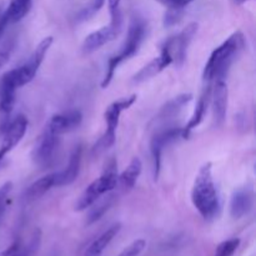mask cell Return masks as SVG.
Wrapping results in <instances>:
<instances>
[{
	"label": "cell",
	"mask_w": 256,
	"mask_h": 256,
	"mask_svg": "<svg viewBox=\"0 0 256 256\" xmlns=\"http://www.w3.org/2000/svg\"><path fill=\"white\" fill-rule=\"evenodd\" d=\"M146 22L142 16H139V15H134L132 18V20H130L126 39H125L122 49H120V52L118 54L110 58L109 62H108L106 72H105L104 79L102 82V89H106L109 86L112 78H114L115 70L118 69V66L122 62H125V60L130 59V58L138 54L142 42L146 38Z\"/></svg>",
	"instance_id": "3957f363"
},
{
	"label": "cell",
	"mask_w": 256,
	"mask_h": 256,
	"mask_svg": "<svg viewBox=\"0 0 256 256\" xmlns=\"http://www.w3.org/2000/svg\"><path fill=\"white\" fill-rule=\"evenodd\" d=\"M184 2H185V4H190V2H194V0H184Z\"/></svg>",
	"instance_id": "836d02e7"
},
{
	"label": "cell",
	"mask_w": 256,
	"mask_h": 256,
	"mask_svg": "<svg viewBox=\"0 0 256 256\" xmlns=\"http://www.w3.org/2000/svg\"><path fill=\"white\" fill-rule=\"evenodd\" d=\"M118 184V162L116 160L110 159L105 164L102 176L95 179L86 189L82 192L75 204V212H84L88 208L92 206L94 202L99 200L102 195L112 192Z\"/></svg>",
	"instance_id": "277c9868"
},
{
	"label": "cell",
	"mask_w": 256,
	"mask_h": 256,
	"mask_svg": "<svg viewBox=\"0 0 256 256\" xmlns=\"http://www.w3.org/2000/svg\"><path fill=\"white\" fill-rule=\"evenodd\" d=\"M52 186H55V172L45 175V176L40 178L39 180L32 182L25 192V200L28 202H35V200L40 199L42 195L46 194Z\"/></svg>",
	"instance_id": "44dd1931"
},
{
	"label": "cell",
	"mask_w": 256,
	"mask_h": 256,
	"mask_svg": "<svg viewBox=\"0 0 256 256\" xmlns=\"http://www.w3.org/2000/svg\"><path fill=\"white\" fill-rule=\"evenodd\" d=\"M184 9H168L164 15V25L166 28L178 24L182 20Z\"/></svg>",
	"instance_id": "f1b7e54d"
},
{
	"label": "cell",
	"mask_w": 256,
	"mask_h": 256,
	"mask_svg": "<svg viewBox=\"0 0 256 256\" xmlns=\"http://www.w3.org/2000/svg\"><path fill=\"white\" fill-rule=\"evenodd\" d=\"M82 145H76L70 154L69 162L62 172H55V186L70 185L78 179L82 166Z\"/></svg>",
	"instance_id": "2e32d148"
},
{
	"label": "cell",
	"mask_w": 256,
	"mask_h": 256,
	"mask_svg": "<svg viewBox=\"0 0 256 256\" xmlns=\"http://www.w3.org/2000/svg\"><path fill=\"white\" fill-rule=\"evenodd\" d=\"M146 246V242L142 239H138L132 242L126 249L122 250L118 256H139L142 252V250Z\"/></svg>",
	"instance_id": "83f0119b"
},
{
	"label": "cell",
	"mask_w": 256,
	"mask_h": 256,
	"mask_svg": "<svg viewBox=\"0 0 256 256\" xmlns=\"http://www.w3.org/2000/svg\"><path fill=\"white\" fill-rule=\"evenodd\" d=\"M192 202L205 220H212L220 215L222 202L212 178V162H206L200 168L192 185Z\"/></svg>",
	"instance_id": "7a4b0ae2"
},
{
	"label": "cell",
	"mask_w": 256,
	"mask_h": 256,
	"mask_svg": "<svg viewBox=\"0 0 256 256\" xmlns=\"http://www.w3.org/2000/svg\"><path fill=\"white\" fill-rule=\"evenodd\" d=\"M82 122V114L79 110H70V112L56 114L52 118L48 129L56 135L65 134L76 129Z\"/></svg>",
	"instance_id": "e0dca14e"
},
{
	"label": "cell",
	"mask_w": 256,
	"mask_h": 256,
	"mask_svg": "<svg viewBox=\"0 0 256 256\" xmlns=\"http://www.w3.org/2000/svg\"><path fill=\"white\" fill-rule=\"evenodd\" d=\"M122 25L110 22L108 26H102V29L89 34L85 38L84 42H82V52L84 54H92V52H96L98 49L104 46L105 44L116 39L120 32H122Z\"/></svg>",
	"instance_id": "4fadbf2b"
},
{
	"label": "cell",
	"mask_w": 256,
	"mask_h": 256,
	"mask_svg": "<svg viewBox=\"0 0 256 256\" xmlns=\"http://www.w3.org/2000/svg\"><path fill=\"white\" fill-rule=\"evenodd\" d=\"M12 182H6L5 184H2L0 186V222L4 218L5 212H6L8 202H9L10 194H12Z\"/></svg>",
	"instance_id": "484cf974"
},
{
	"label": "cell",
	"mask_w": 256,
	"mask_h": 256,
	"mask_svg": "<svg viewBox=\"0 0 256 256\" xmlns=\"http://www.w3.org/2000/svg\"><path fill=\"white\" fill-rule=\"evenodd\" d=\"M245 48V38L242 32L230 35L220 46H218L210 55L205 64L202 80L206 84H212L215 80H225L230 66L236 60Z\"/></svg>",
	"instance_id": "6da1fadb"
},
{
	"label": "cell",
	"mask_w": 256,
	"mask_h": 256,
	"mask_svg": "<svg viewBox=\"0 0 256 256\" xmlns=\"http://www.w3.org/2000/svg\"><path fill=\"white\" fill-rule=\"evenodd\" d=\"M254 206V190L252 188H240L235 190L230 199V215L232 219H242L249 214Z\"/></svg>",
	"instance_id": "9a60e30c"
},
{
	"label": "cell",
	"mask_w": 256,
	"mask_h": 256,
	"mask_svg": "<svg viewBox=\"0 0 256 256\" xmlns=\"http://www.w3.org/2000/svg\"><path fill=\"white\" fill-rule=\"evenodd\" d=\"M240 245V239H230L226 242H222L216 248L215 256H234L235 252Z\"/></svg>",
	"instance_id": "d4e9b609"
},
{
	"label": "cell",
	"mask_w": 256,
	"mask_h": 256,
	"mask_svg": "<svg viewBox=\"0 0 256 256\" xmlns=\"http://www.w3.org/2000/svg\"><path fill=\"white\" fill-rule=\"evenodd\" d=\"M210 98H212V84H206V86L202 90V95H200L199 100H198V104L195 106L194 112H192V118L188 122V124L185 125V128H182V138L188 139V138L192 135V130L196 129L200 124L202 122L205 116V112H206L208 106H209Z\"/></svg>",
	"instance_id": "ac0fdd59"
},
{
	"label": "cell",
	"mask_w": 256,
	"mask_h": 256,
	"mask_svg": "<svg viewBox=\"0 0 256 256\" xmlns=\"http://www.w3.org/2000/svg\"><path fill=\"white\" fill-rule=\"evenodd\" d=\"M182 128L172 126L160 130V132H158L152 138V142H150V152H152V175H154L155 182L159 179L160 170H162V156L165 146H168L172 142L182 138Z\"/></svg>",
	"instance_id": "ba28073f"
},
{
	"label": "cell",
	"mask_w": 256,
	"mask_h": 256,
	"mask_svg": "<svg viewBox=\"0 0 256 256\" xmlns=\"http://www.w3.org/2000/svg\"><path fill=\"white\" fill-rule=\"evenodd\" d=\"M198 29H199V24L198 22H190L179 34L169 38L170 46H172V62L176 66H182L184 64L188 55V49H189L194 36L196 35Z\"/></svg>",
	"instance_id": "9c48e42d"
},
{
	"label": "cell",
	"mask_w": 256,
	"mask_h": 256,
	"mask_svg": "<svg viewBox=\"0 0 256 256\" xmlns=\"http://www.w3.org/2000/svg\"><path fill=\"white\" fill-rule=\"evenodd\" d=\"M104 4H105V0H94V2H92V12H99V10L102 9V6H104Z\"/></svg>",
	"instance_id": "1f68e13d"
},
{
	"label": "cell",
	"mask_w": 256,
	"mask_h": 256,
	"mask_svg": "<svg viewBox=\"0 0 256 256\" xmlns=\"http://www.w3.org/2000/svg\"><path fill=\"white\" fill-rule=\"evenodd\" d=\"M120 228H122V225L115 224L112 225V228H109L106 232H102L99 238H96V239L89 245V248H88L86 252H85L84 256H102V252L106 249V246L110 244V242H112V240L116 236L118 232H120Z\"/></svg>",
	"instance_id": "7402d4cb"
},
{
	"label": "cell",
	"mask_w": 256,
	"mask_h": 256,
	"mask_svg": "<svg viewBox=\"0 0 256 256\" xmlns=\"http://www.w3.org/2000/svg\"><path fill=\"white\" fill-rule=\"evenodd\" d=\"M120 2L122 0H108V6H109L110 16H112V24L122 25V14L120 9Z\"/></svg>",
	"instance_id": "4316f807"
},
{
	"label": "cell",
	"mask_w": 256,
	"mask_h": 256,
	"mask_svg": "<svg viewBox=\"0 0 256 256\" xmlns=\"http://www.w3.org/2000/svg\"><path fill=\"white\" fill-rule=\"evenodd\" d=\"M192 94L178 95L176 98H174L172 100L168 102L162 108V110H160V112H158L156 116H155L154 122L159 124V122H169L170 119H174V118L178 116V114L182 112V108L192 102Z\"/></svg>",
	"instance_id": "ffe728a7"
},
{
	"label": "cell",
	"mask_w": 256,
	"mask_h": 256,
	"mask_svg": "<svg viewBox=\"0 0 256 256\" xmlns=\"http://www.w3.org/2000/svg\"><path fill=\"white\" fill-rule=\"evenodd\" d=\"M136 95H130L128 98H122V99L116 100L105 110V122H106V130H105L104 135L98 140L96 144L94 145V154H100V152H105L106 149L112 148L115 144V139H116V129L119 125L120 115L122 112L129 109L135 102H136Z\"/></svg>",
	"instance_id": "5b68a950"
},
{
	"label": "cell",
	"mask_w": 256,
	"mask_h": 256,
	"mask_svg": "<svg viewBox=\"0 0 256 256\" xmlns=\"http://www.w3.org/2000/svg\"><path fill=\"white\" fill-rule=\"evenodd\" d=\"M142 170V162L139 158H132L130 164L128 165L126 169L122 172L120 176H118V180L120 182V185L124 190H132L134 188L135 182L139 179L140 174Z\"/></svg>",
	"instance_id": "603a6c76"
},
{
	"label": "cell",
	"mask_w": 256,
	"mask_h": 256,
	"mask_svg": "<svg viewBox=\"0 0 256 256\" xmlns=\"http://www.w3.org/2000/svg\"><path fill=\"white\" fill-rule=\"evenodd\" d=\"M16 79H15L14 69L5 72L0 78V132H4L9 125L10 116L14 110L15 95L18 89Z\"/></svg>",
	"instance_id": "8992f818"
},
{
	"label": "cell",
	"mask_w": 256,
	"mask_h": 256,
	"mask_svg": "<svg viewBox=\"0 0 256 256\" xmlns=\"http://www.w3.org/2000/svg\"><path fill=\"white\" fill-rule=\"evenodd\" d=\"M8 60H9V52L2 50V52H0V72H2V66L8 62Z\"/></svg>",
	"instance_id": "4dcf8cb0"
},
{
	"label": "cell",
	"mask_w": 256,
	"mask_h": 256,
	"mask_svg": "<svg viewBox=\"0 0 256 256\" xmlns=\"http://www.w3.org/2000/svg\"><path fill=\"white\" fill-rule=\"evenodd\" d=\"M156 2L166 6V9H184L186 6L184 0H156Z\"/></svg>",
	"instance_id": "f546056e"
},
{
	"label": "cell",
	"mask_w": 256,
	"mask_h": 256,
	"mask_svg": "<svg viewBox=\"0 0 256 256\" xmlns=\"http://www.w3.org/2000/svg\"><path fill=\"white\" fill-rule=\"evenodd\" d=\"M28 129V119L24 115H18L14 120L9 122L4 130L2 145H0V156L5 158L24 138Z\"/></svg>",
	"instance_id": "7c38bea8"
},
{
	"label": "cell",
	"mask_w": 256,
	"mask_h": 256,
	"mask_svg": "<svg viewBox=\"0 0 256 256\" xmlns=\"http://www.w3.org/2000/svg\"><path fill=\"white\" fill-rule=\"evenodd\" d=\"M32 8V0H12L9 6L0 15V35L5 32L6 26L12 22H18L26 16Z\"/></svg>",
	"instance_id": "d6986e66"
},
{
	"label": "cell",
	"mask_w": 256,
	"mask_h": 256,
	"mask_svg": "<svg viewBox=\"0 0 256 256\" xmlns=\"http://www.w3.org/2000/svg\"><path fill=\"white\" fill-rule=\"evenodd\" d=\"M172 64V46H170V40L166 39L162 46V52L158 58L152 59L149 64L145 65L144 68L139 70L136 74L132 76V82L134 84H140L146 80L152 79L155 75L162 72L165 68Z\"/></svg>",
	"instance_id": "30bf717a"
},
{
	"label": "cell",
	"mask_w": 256,
	"mask_h": 256,
	"mask_svg": "<svg viewBox=\"0 0 256 256\" xmlns=\"http://www.w3.org/2000/svg\"><path fill=\"white\" fill-rule=\"evenodd\" d=\"M114 199H115L114 195H109V196L105 198L102 202H100L99 204L94 202L92 205H95V206L90 210L86 224L92 225V224H94V222H96L98 220H99L100 218H102V215H104L105 212L110 209V208H112V202H114Z\"/></svg>",
	"instance_id": "cb8c5ba5"
},
{
	"label": "cell",
	"mask_w": 256,
	"mask_h": 256,
	"mask_svg": "<svg viewBox=\"0 0 256 256\" xmlns=\"http://www.w3.org/2000/svg\"><path fill=\"white\" fill-rule=\"evenodd\" d=\"M58 146H59V135L46 129L39 138L32 150V162L39 166H48L54 160Z\"/></svg>",
	"instance_id": "8fae6325"
},
{
	"label": "cell",
	"mask_w": 256,
	"mask_h": 256,
	"mask_svg": "<svg viewBox=\"0 0 256 256\" xmlns=\"http://www.w3.org/2000/svg\"><path fill=\"white\" fill-rule=\"evenodd\" d=\"M249 2V0H234L235 4H238V5H242V4H244V2Z\"/></svg>",
	"instance_id": "d6a6232c"
},
{
	"label": "cell",
	"mask_w": 256,
	"mask_h": 256,
	"mask_svg": "<svg viewBox=\"0 0 256 256\" xmlns=\"http://www.w3.org/2000/svg\"><path fill=\"white\" fill-rule=\"evenodd\" d=\"M52 36H46L42 40V42L38 44V46L35 48L34 52L32 54V56L29 58L26 62L22 66L14 69L15 72V79H16L18 86L22 88L24 85L29 84L32 79L36 75L38 70H39L40 65L44 62V58L46 55L48 50L52 46Z\"/></svg>",
	"instance_id": "52a82bcc"
},
{
	"label": "cell",
	"mask_w": 256,
	"mask_h": 256,
	"mask_svg": "<svg viewBox=\"0 0 256 256\" xmlns=\"http://www.w3.org/2000/svg\"><path fill=\"white\" fill-rule=\"evenodd\" d=\"M214 88L212 89V112H214V122L216 126H222L225 122L228 112V99H229V92L225 80H215Z\"/></svg>",
	"instance_id": "5bb4252c"
},
{
	"label": "cell",
	"mask_w": 256,
	"mask_h": 256,
	"mask_svg": "<svg viewBox=\"0 0 256 256\" xmlns=\"http://www.w3.org/2000/svg\"><path fill=\"white\" fill-rule=\"evenodd\" d=\"M2 159H4V158H2V156H0V162H2Z\"/></svg>",
	"instance_id": "e575fe53"
}]
</instances>
